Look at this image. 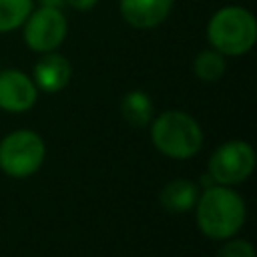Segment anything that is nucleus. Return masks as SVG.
Segmentation results:
<instances>
[{
    "mask_svg": "<svg viewBox=\"0 0 257 257\" xmlns=\"http://www.w3.org/2000/svg\"><path fill=\"white\" fill-rule=\"evenodd\" d=\"M207 38L223 56H241L249 52L257 40L255 16L243 6L219 8L207 24Z\"/></svg>",
    "mask_w": 257,
    "mask_h": 257,
    "instance_id": "1",
    "label": "nucleus"
},
{
    "mask_svg": "<svg viewBox=\"0 0 257 257\" xmlns=\"http://www.w3.org/2000/svg\"><path fill=\"white\" fill-rule=\"evenodd\" d=\"M197 221L201 231L213 239L231 237L245 221V203L227 187L207 189L197 207Z\"/></svg>",
    "mask_w": 257,
    "mask_h": 257,
    "instance_id": "2",
    "label": "nucleus"
},
{
    "mask_svg": "<svg viewBox=\"0 0 257 257\" xmlns=\"http://www.w3.org/2000/svg\"><path fill=\"white\" fill-rule=\"evenodd\" d=\"M153 143L161 153L173 159H187L199 151L203 133L197 120L187 112L167 110L153 124Z\"/></svg>",
    "mask_w": 257,
    "mask_h": 257,
    "instance_id": "3",
    "label": "nucleus"
},
{
    "mask_svg": "<svg viewBox=\"0 0 257 257\" xmlns=\"http://www.w3.org/2000/svg\"><path fill=\"white\" fill-rule=\"evenodd\" d=\"M44 161V143L32 131H16L0 143V167L10 177H28Z\"/></svg>",
    "mask_w": 257,
    "mask_h": 257,
    "instance_id": "4",
    "label": "nucleus"
},
{
    "mask_svg": "<svg viewBox=\"0 0 257 257\" xmlns=\"http://www.w3.org/2000/svg\"><path fill=\"white\" fill-rule=\"evenodd\" d=\"M22 26L24 42L34 52H52L64 42L68 32L66 16L54 4H44L32 10Z\"/></svg>",
    "mask_w": 257,
    "mask_h": 257,
    "instance_id": "5",
    "label": "nucleus"
},
{
    "mask_svg": "<svg viewBox=\"0 0 257 257\" xmlns=\"http://www.w3.org/2000/svg\"><path fill=\"white\" fill-rule=\"evenodd\" d=\"M255 167V153L243 141H231L221 145L211 161L209 171L211 177L221 185H235L245 181Z\"/></svg>",
    "mask_w": 257,
    "mask_h": 257,
    "instance_id": "6",
    "label": "nucleus"
},
{
    "mask_svg": "<svg viewBox=\"0 0 257 257\" xmlns=\"http://www.w3.org/2000/svg\"><path fill=\"white\" fill-rule=\"evenodd\" d=\"M36 102V84L22 70H0V108L8 112L28 110Z\"/></svg>",
    "mask_w": 257,
    "mask_h": 257,
    "instance_id": "7",
    "label": "nucleus"
},
{
    "mask_svg": "<svg viewBox=\"0 0 257 257\" xmlns=\"http://www.w3.org/2000/svg\"><path fill=\"white\" fill-rule=\"evenodd\" d=\"M173 8V0H118L122 20L141 30L163 24Z\"/></svg>",
    "mask_w": 257,
    "mask_h": 257,
    "instance_id": "8",
    "label": "nucleus"
},
{
    "mask_svg": "<svg viewBox=\"0 0 257 257\" xmlns=\"http://www.w3.org/2000/svg\"><path fill=\"white\" fill-rule=\"evenodd\" d=\"M70 62L56 52H44L34 64V84L46 92L62 90L70 80Z\"/></svg>",
    "mask_w": 257,
    "mask_h": 257,
    "instance_id": "9",
    "label": "nucleus"
},
{
    "mask_svg": "<svg viewBox=\"0 0 257 257\" xmlns=\"http://www.w3.org/2000/svg\"><path fill=\"white\" fill-rule=\"evenodd\" d=\"M197 201V189L189 181H173L161 191V203L171 213H183L189 211Z\"/></svg>",
    "mask_w": 257,
    "mask_h": 257,
    "instance_id": "10",
    "label": "nucleus"
},
{
    "mask_svg": "<svg viewBox=\"0 0 257 257\" xmlns=\"http://www.w3.org/2000/svg\"><path fill=\"white\" fill-rule=\"evenodd\" d=\"M120 110H122V116L133 126H145L153 116V102H151L149 94H145L141 90H133V92L124 94Z\"/></svg>",
    "mask_w": 257,
    "mask_h": 257,
    "instance_id": "11",
    "label": "nucleus"
},
{
    "mask_svg": "<svg viewBox=\"0 0 257 257\" xmlns=\"http://www.w3.org/2000/svg\"><path fill=\"white\" fill-rule=\"evenodd\" d=\"M32 8V0H0V32H10L22 26Z\"/></svg>",
    "mask_w": 257,
    "mask_h": 257,
    "instance_id": "12",
    "label": "nucleus"
},
{
    "mask_svg": "<svg viewBox=\"0 0 257 257\" xmlns=\"http://www.w3.org/2000/svg\"><path fill=\"white\" fill-rule=\"evenodd\" d=\"M193 70L205 82L219 80L225 72V56L221 52H217L215 48L213 50H203V52L197 54V58L193 62Z\"/></svg>",
    "mask_w": 257,
    "mask_h": 257,
    "instance_id": "13",
    "label": "nucleus"
},
{
    "mask_svg": "<svg viewBox=\"0 0 257 257\" xmlns=\"http://www.w3.org/2000/svg\"><path fill=\"white\" fill-rule=\"evenodd\" d=\"M217 257H255V251L247 241H231L219 249Z\"/></svg>",
    "mask_w": 257,
    "mask_h": 257,
    "instance_id": "14",
    "label": "nucleus"
},
{
    "mask_svg": "<svg viewBox=\"0 0 257 257\" xmlns=\"http://www.w3.org/2000/svg\"><path fill=\"white\" fill-rule=\"evenodd\" d=\"M64 2L74 10H90V8H94V4L98 0H64Z\"/></svg>",
    "mask_w": 257,
    "mask_h": 257,
    "instance_id": "15",
    "label": "nucleus"
},
{
    "mask_svg": "<svg viewBox=\"0 0 257 257\" xmlns=\"http://www.w3.org/2000/svg\"><path fill=\"white\" fill-rule=\"evenodd\" d=\"M50 2H52V0H44V4H50Z\"/></svg>",
    "mask_w": 257,
    "mask_h": 257,
    "instance_id": "16",
    "label": "nucleus"
}]
</instances>
